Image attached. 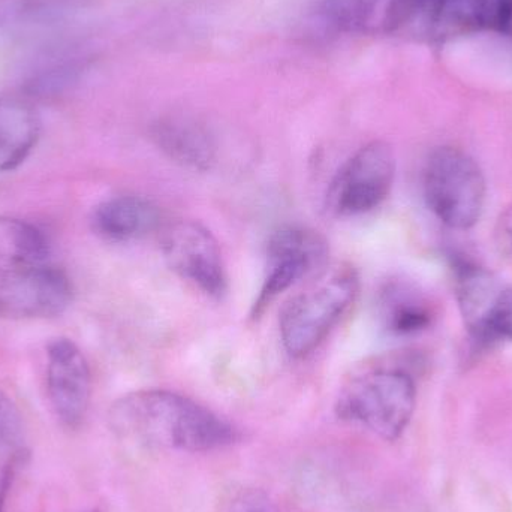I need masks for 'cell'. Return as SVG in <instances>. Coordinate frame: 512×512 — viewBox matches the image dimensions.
<instances>
[{"instance_id": "1", "label": "cell", "mask_w": 512, "mask_h": 512, "mask_svg": "<svg viewBox=\"0 0 512 512\" xmlns=\"http://www.w3.org/2000/svg\"><path fill=\"white\" fill-rule=\"evenodd\" d=\"M111 430L146 447L212 451L227 447L237 432L224 418L182 394L141 390L120 397L108 412Z\"/></svg>"}, {"instance_id": "2", "label": "cell", "mask_w": 512, "mask_h": 512, "mask_svg": "<svg viewBox=\"0 0 512 512\" xmlns=\"http://www.w3.org/2000/svg\"><path fill=\"white\" fill-rule=\"evenodd\" d=\"M360 292V277L351 265L328 268L283 307L280 340L289 357L312 354L330 336Z\"/></svg>"}, {"instance_id": "3", "label": "cell", "mask_w": 512, "mask_h": 512, "mask_svg": "<svg viewBox=\"0 0 512 512\" xmlns=\"http://www.w3.org/2000/svg\"><path fill=\"white\" fill-rule=\"evenodd\" d=\"M417 387L408 372L394 367H369L355 372L340 390L336 412L342 420L361 424L375 435L394 441L411 421Z\"/></svg>"}, {"instance_id": "4", "label": "cell", "mask_w": 512, "mask_h": 512, "mask_svg": "<svg viewBox=\"0 0 512 512\" xmlns=\"http://www.w3.org/2000/svg\"><path fill=\"white\" fill-rule=\"evenodd\" d=\"M423 189L433 215L453 230H469L483 215L486 179L477 161L463 150H433L424 167Z\"/></svg>"}, {"instance_id": "5", "label": "cell", "mask_w": 512, "mask_h": 512, "mask_svg": "<svg viewBox=\"0 0 512 512\" xmlns=\"http://www.w3.org/2000/svg\"><path fill=\"white\" fill-rule=\"evenodd\" d=\"M396 155L390 144L372 141L358 149L328 186L327 209L339 218H355L378 209L393 189Z\"/></svg>"}, {"instance_id": "6", "label": "cell", "mask_w": 512, "mask_h": 512, "mask_svg": "<svg viewBox=\"0 0 512 512\" xmlns=\"http://www.w3.org/2000/svg\"><path fill=\"white\" fill-rule=\"evenodd\" d=\"M328 243L318 231L306 227H283L271 234L265 252V273L252 318H259L283 292L297 285L327 262Z\"/></svg>"}, {"instance_id": "7", "label": "cell", "mask_w": 512, "mask_h": 512, "mask_svg": "<svg viewBox=\"0 0 512 512\" xmlns=\"http://www.w3.org/2000/svg\"><path fill=\"white\" fill-rule=\"evenodd\" d=\"M161 252L171 271L213 300L228 292L224 256L212 231L195 221H176L161 228Z\"/></svg>"}, {"instance_id": "8", "label": "cell", "mask_w": 512, "mask_h": 512, "mask_svg": "<svg viewBox=\"0 0 512 512\" xmlns=\"http://www.w3.org/2000/svg\"><path fill=\"white\" fill-rule=\"evenodd\" d=\"M71 301V280L59 268L21 265L0 273V318H53Z\"/></svg>"}, {"instance_id": "9", "label": "cell", "mask_w": 512, "mask_h": 512, "mask_svg": "<svg viewBox=\"0 0 512 512\" xmlns=\"http://www.w3.org/2000/svg\"><path fill=\"white\" fill-rule=\"evenodd\" d=\"M47 390L57 418L75 427L86 417L92 394L90 367L81 349L69 339H56L47 349Z\"/></svg>"}, {"instance_id": "10", "label": "cell", "mask_w": 512, "mask_h": 512, "mask_svg": "<svg viewBox=\"0 0 512 512\" xmlns=\"http://www.w3.org/2000/svg\"><path fill=\"white\" fill-rule=\"evenodd\" d=\"M495 0H414L406 27L424 38L447 41L492 27Z\"/></svg>"}, {"instance_id": "11", "label": "cell", "mask_w": 512, "mask_h": 512, "mask_svg": "<svg viewBox=\"0 0 512 512\" xmlns=\"http://www.w3.org/2000/svg\"><path fill=\"white\" fill-rule=\"evenodd\" d=\"M153 143L165 158L195 173L212 170L218 161L215 135L194 117L173 114L153 123Z\"/></svg>"}, {"instance_id": "12", "label": "cell", "mask_w": 512, "mask_h": 512, "mask_svg": "<svg viewBox=\"0 0 512 512\" xmlns=\"http://www.w3.org/2000/svg\"><path fill=\"white\" fill-rule=\"evenodd\" d=\"M90 224L93 233L107 242H135L161 230L162 212L150 198L119 195L96 206Z\"/></svg>"}, {"instance_id": "13", "label": "cell", "mask_w": 512, "mask_h": 512, "mask_svg": "<svg viewBox=\"0 0 512 512\" xmlns=\"http://www.w3.org/2000/svg\"><path fill=\"white\" fill-rule=\"evenodd\" d=\"M414 0H327L328 17L343 29L384 35L405 29Z\"/></svg>"}, {"instance_id": "14", "label": "cell", "mask_w": 512, "mask_h": 512, "mask_svg": "<svg viewBox=\"0 0 512 512\" xmlns=\"http://www.w3.org/2000/svg\"><path fill=\"white\" fill-rule=\"evenodd\" d=\"M379 316L385 330L396 336H412L432 325L435 312L429 298L408 282L396 280L382 288Z\"/></svg>"}, {"instance_id": "15", "label": "cell", "mask_w": 512, "mask_h": 512, "mask_svg": "<svg viewBox=\"0 0 512 512\" xmlns=\"http://www.w3.org/2000/svg\"><path fill=\"white\" fill-rule=\"evenodd\" d=\"M41 132L38 114L26 102L0 96V173L20 167Z\"/></svg>"}, {"instance_id": "16", "label": "cell", "mask_w": 512, "mask_h": 512, "mask_svg": "<svg viewBox=\"0 0 512 512\" xmlns=\"http://www.w3.org/2000/svg\"><path fill=\"white\" fill-rule=\"evenodd\" d=\"M456 271V294L460 312L465 319L469 334L474 336L484 319L496 295L502 289L499 280L486 268L474 262L459 261L454 267Z\"/></svg>"}, {"instance_id": "17", "label": "cell", "mask_w": 512, "mask_h": 512, "mask_svg": "<svg viewBox=\"0 0 512 512\" xmlns=\"http://www.w3.org/2000/svg\"><path fill=\"white\" fill-rule=\"evenodd\" d=\"M86 65V56L75 47H60L39 59L26 83V90L35 96L62 92L77 80Z\"/></svg>"}, {"instance_id": "18", "label": "cell", "mask_w": 512, "mask_h": 512, "mask_svg": "<svg viewBox=\"0 0 512 512\" xmlns=\"http://www.w3.org/2000/svg\"><path fill=\"white\" fill-rule=\"evenodd\" d=\"M0 252L14 267L42 265L50 256L51 245L36 225L21 219H0Z\"/></svg>"}, {"instance_id": "19", "label": "cell", "mask_w": 512, "mask_h": 512, "mask_svg": "<svg viewBox=\"0 0 512 512\" xmlns=\"http://www.w3.org/2000/svg\"><path fill=\"white\" fill-rule=\"evenodd\" d=\"M480 345L512 342V288L502 286L480 330L472 336Z\"/></svg>"}, {"instance_id": "20", "label": "cell", "mask_w": 512, "mask_h": 512, "mask_svg": "<svg viewBox=\"0 0 512 512\" xmlns=\"http://www.w3.org/2000/svg\"><path fill=\"white\" fill-rule=\"evenodd\" d=\"M23 438V423L17 406L0 391V441L15 445Z\"/></svg>"}, {"instance_id": "21", "label": "cell", "mask_w": 512, "mask_h": 512, "mask_svg": "<svg viewBox=\"0 0 512 512\" xmlns=\"http://www.w3.org/2000/svg\"><path fill=\"white\" fill-rule=\"evenodd\" d=\"M230 512H279L267 493L261 490H248L242 493L231 505Z\"/></svg>"}, {"instance_id": "22", "label": "cell", "mask_w": 512, "mask_h": 512, "mask_svg": "<svg viewBox=\"0 0 512 512\" xmlns=\"http://www.w3.org/2000/svg\"><path fill=\"white\" fill-rule=\"evenodd\" d=\"M496 245L501 255L512 261V206L505 209L496 225Z\"/></svg>"}, {"instance_id": "23", "label": "cell", "mask_w": 512, "mask_h": 512, "mask_svg": "<svg viewBox=\"0 0 512 512\" xmlns=\"http://www.w3.org/2000/svg\"><path fill=\"white\" fill-rule=\"evenodd\" d=\"M493 29L512 38V0H495Z\"/></svg>"}, {"instance_id": "24", "label": "cell", "mask_w": 512, "mask_h": 512, "mask_svg": "<svg viewBox=\"0 0 512 512\" xmlns=\"http://www.w3.org/2000/svg\"><path fill=\"white\" fill-rule=\"evenodd\" d=\"M87 512H99V511H96V510H92V511H87Z\"/></svg>"}, {"instance_id": "25", "label": "cell", "mask_w": 512, "mask_h": 512, "mask_svg": "<svg viewBox=\"0 0 512 512\" xmlns=\"http://www.w3.org/2000/svg\"><path fill=\"white\" fill-rule=\"evenodd\" d=\"M0 512H2V511H0Z\"/></svg>"}]
</instances>
